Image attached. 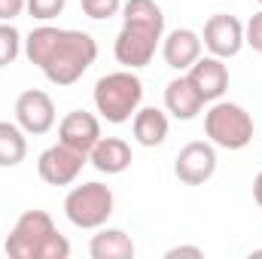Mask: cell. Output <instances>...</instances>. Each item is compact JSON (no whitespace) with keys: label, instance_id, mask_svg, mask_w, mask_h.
<instances>
[{"label":"cell","instance_id":"1","mask_svg":"<svg viewBox=\"0 0 262 259\" xmlns=\"http://www.w3.org/2000/svg\"><path fill=\"white\" fill-rule=\"evenodd\" d=\"M25 58L40 67L52 85H73L95 64L98 43L85 31L40 25L25 37Z\"/></svg>","mask_w":262,"mask_h":259},{"label":"cell","instance_id":"2","mask_svg":"<svg viewBox=\"0 0 262 259\" xmlns=\"http://www.w3.org/2000/svg\"><path fill=\"white\" fill-rule=\"evenodd\" d=\"M165 37V12L156 0H125L122 31L116 34L113 55L125 70H140L156 58Z\"/></svg>","mask_w":262,"mask_h":259},{"label":"cell","instance_id":"3","mask_svg":"<svg viewBox=\"0 0 262 259\" xmlns=\"http://www.w3.org/2000/svg\"><path fill=\"white\" fill-rule=\"evenodd\" d=\"M9 259H67L70 241L55 229L46 210H25L3 244Z\"/></svg>","mask_w":262,"mask_h":259},{"label":"cell","instance_id":"4","mask_svg":"<svg viewBox=\"0 0 262 259\" xmlns=\"http://www.w3.org/2000/svg\"><path fill=\"white\" fill-rule=\"evenodd\" d=\"M92 101H95V110L107 122H113V125L131 122V116L140 110V101H143V82L134 70L107 73L95 82Z\"/></svg>","mask_w":262,"mask_h":259},{"label":"cell","instance_id":"5","mask_svg":"<svg viewBox=\"0 0 262 259\" xmlns=\"http://www.w3.org/2000/svg\"><path fill=\"white\" fill-rule=\"evenodd\" d=\"M253 116L235 101H213L204 113V134L220 149H244L253 140Z\"/></svg>","mask_w":262,"mask_h":259},{"label":"cell","instance_id":"6","mask_svg":"<svg viewBox=\"0 0 262 259\" xmlns=\"http://www.w3.org/2000/svg\"><path fill=\"white\" fill-rule=\"evenodd\" d=\"M113 207H116L113 189L98 183V180L73 186L64 198V213L76 229H101V226H107V220L113 217Z\"/></svg>","mask_w":262,"mask_h":259},{"label":"cell","instance_id":"7","mask_svg":"<svg viewBox=\"0 0 262 259\" xmlns=\"http://www.w3.org/2000/svg\"><path fill=\"white\" fill-rule=\"evenodd\" d=\"M216 174V146L210 140L186 143L174 159V177L186 186H204Z\"/></svg>","mask_w":262,"mask_h":259},{"label":"cell","instance_id":"8","mask_svg":"<svg viewBox=\"0 0 262 259\" xmlns=\"http://www.w3.org/2000/svg\"><path fill=\"white\" fill-rule=\"evenodd\" d=\"M85 162H89V156L70 149V146H64V143L58 140L55 146H49V149L40 153V159H37V174H40V180L49 183V186H70V183L82 174V165H85Z\"/></svg>","mask_w":262,"mask_h":259},{"label":"cell","instance_id":"9","mask_svg":"<svg viewBox=\"0 0 262 259\" xmlns=\"http://www.w3.org/2000/svg\"><path fill=\"white\" fill-rule=\"evenodd\" d=\"M201 43L210 55L216 58H235L241 49H244V25L229 15V12H216L204 21V31H201Z\"/></svg>","mask_w":262,"mask_h":259},{"label":"cell","instance_id":"10","mask_svg":"<svg viewBox=\"0 0 262 259\" xmlns=\"http://www.w3.org/2000/svg\"><path fill=\"white\" fill-rule=\"evenodd\" d=\"M55 119H58L55 116V104H52V98L46 92L28 89V92H21L15 98V122H18V128L25 134H34V137L49 134L55 128Z\"/></svg>","mask_w":262,"mask_h":259},{"label":"cell","instance_id":"11","mask_svg":"<svg viewBox=\"0 0 262 259\" xmlns=\"http://www.w3.org/2000/svg\"><path fill=\"white\" fill-rule=\"evenodd\" d=\"M186 76L198 89V95L204 98V104L220 101L226 95V89H229V67L216 55H201L195 64L186 70Z\"/></svg>","mask_w":262,"mask_h":259},{"label":"cell","instance_id":"12","mask_svg":"<svg viewBox=\"0 0 262 259\" xmlns=\"http://www.w3.org/2000/svg\"><path fill=\"white\" fill-rule=\"evenodd\" d=\"M201 34H195L192 28H174L171 34L162 37V58L171 70H189L201 58Z\"/></svg>","mask_w":262,"mask_h":259},{"label":"cell","instance_id":"13","mask_svg":"<svg viewBox=\"0 0 262 259\" xmlns=\"http://www.w3.org/2000/svg\"><path fill=\"white\" fill-rule=\"evenodd\" d=\"M58 140L64 146H70V149L89 156L92 146L101 140V122L92 113H85V110H70L58 122Z\"/></svg>","mask_w":262,"mask_h":259},{"label":"cell","instance_id":"14","mask_svg":"<svg viewBox=\"0 0 262 259\" xmlns=\"http://www.w3.org/2000/svg\"><path fill=\"white\" fill-rule=\"evenodd\" d=\"M165 110L180 119V122H189L195 119L198 113L204 110V98L198 95V89L189 82V76H177L165 85Z\"/></svg>","mask_w":262,"mask_h":259},{"label":"cell","instance_id":"15","mask_svg":"<svg viewBox=\"0 0 262 259\" xmlns=\"http://www.w3.org/2000/svg\"><path fill=\"white\" fill-rule=\"evenodd\" d=\"M89 162H92L101 174H122V171L131 168L134 156H131L128 140H122V137H101V140L92 146Z\"/></svg>","mask_w":262,"mask_h":259},{"label":"cell","instance_id":"16","mask_svg":"<svg viewBox=\"0 0 262 259\" xmlns=\"http://www.w3.org/2000/svg\"><path fill=\"white\" fill-rule=\"evenodd\" d=\"M168 113L159 107H140L131 116V131L140 146H162L168 140Z\"/></svg>","mask_w":262,"mask_h":259},{"label":"cell","instance_id":"17","mask_svg":"<svg viewBox=\"0 0 262 259\" xmlns=\"http://www.w3.org/2000/svg\"><path fill=\"white\" fill-rule=\"evenodd\" d=\"M92 259H134V241L125 229H107L101 226L98 235L89 241Z\"/></svg>","mask_w":262,"mask_h":259},{"label":"cell","instance_id":"18","mask_svg":"<svg viewBox=\"0 0 262 259\" xmlns=\"http://www.w3.org/2000/svg\"><path fill=\"white\" fill-rule=\"evenodd\" d=\"M28 156V134L18 122H0V168H15Z\"/></svg>","mask_w":262,"mask_h":259},{"label":"cell","instance_id":"19","mask_svg":"<svg viewBox=\"0 0 262 259\" xmlns=\"http://www.w3.org/2000/svg\"><path fill=\"white\" fill-rule=\"evenodd\" d=\"M21 34L12 21H0V67H9L21 55Z\"/></svg>","mask_w":262,"mask_h":259},{"label":"cell","instance_id":"20","mask_svg":"<svg viewBox=\"0 0 262 259\" xmlns=\"http://www.w3.org/2000/svg\"><path fill=\"white\" fill-rule=\"evenodd\" d=\"M82 3V12L95 21H104V18H113L116 12H122V0H79Z\"/></svg>","mask_w":262,"mask_h":259},{"label":"cell","instance_id":"21","mask_svg":"<svg viewBox=\"0 0 262 259\" xmlns=\"http://www.w3.org/2000/svg\"><path fill=\"white\" fill-rule=\"evenodd\" d=\"M67 0H28V12L37 21H52L64 12Z\"/></svg>","mask_w":262,"mask_h":259},{"label":"cell","instance_id":"22","mask_svg":"<svg viewBox=\"0 0 262 259\" xmlns=\"http://www.w3.org/2000/svg\"><path fill=\"white\" fill-rule=\"evenodd\" d=\"M244 43H247L253 52H259L262 55V9L259 12H253L250 21L244 25Z\"/></svg>","mask_w":262,"mask_h":259},{"label":"cell","instance_id":"23","mask_svg":"<svg viewBox=\"0 0 262 259\" xmlns=\"http://www.w3.org/2000/svg\"><path fill=\"white\" fill-rule=\"evenodd\" d=\"M28 9V0H0V21H12Z\"/></svg>","mask_w":262,"mask_h":259},{"label":"cell","instance_id":"24","mask_svg":"<svg viewBox=\"0 0 262 259\" xmlns=\"http://www.w3.org/2000/svg\"><path fill=\"white\" fill-rule=\"evenodd\" d=\"M180 256H189V259H201L204 253H201V247H189V244H180V247H171L168 253H165V259H180Z\"/></svg>","mask_w":262,"mask_h":259},{"label":"cell","instance_id":"25","mask_svg":"<svg viewBox=\"0 0 262 259\" xmlns=\"http://www.w3.org/2000/svg\"><path fill=\"white\" fill-rule=\"evenodd\" d=\"M253 198H256V204L262 207V171L256 174V180H253Z\"/></svg>","mask_w":262,"mask_h":259},{"label":"cell","instance_id":"26","mask_svg":"<svg viewBox=\"0 0 262 259\" xmlns=\"http://www.w3.org/2000/svg\"><path fill=\"white\" fill-rule=\"evenodd\" d=\"M256 3H259V6H262V0H256Z\"/></svg>","mask_w":262,"mask_h":259}]
</instances>
